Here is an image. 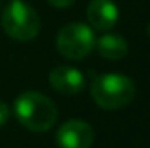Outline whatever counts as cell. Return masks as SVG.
<instances>
[{
  "instance_id": "cell-1",
  "label": "cell",
  "mask_w": 150,
  "mask_h": 148,
  "mask_svg": "<svg viewBox=\"0 0 150 148\" xmlns=\"http://www.w3.org/2000/svg\"><path fill=\"white\" fill-rule=\"evenodd\" d=\"M14 115L25 129L45 132L54 127L58 120V108L45 94L38 91H25L14 101Z\"/></svg>"
},
{
  "instance_id": "cell-2",
  "label": "cell",
  "mask_w": 150,
  "mask_h": 148,
  "mask_svg": "<svg viewBox=\"0 0 150 148\" xmlns=\"http://www.w3.org/2000/svg\"><path fill=\"white\" fill-rule=\"evenodd\" d=\"M136 94L134 82L122 73H103L94 77L91 96L103 110H119L127 106Z\"/></svg>"
},
{
  "instance_id": "cell-3",
  "label": "cell",
  "mask_w": 150,
  "mask_h": 148,
  "mask_svg": "<svg viewBox=\"0 0 150 148\" xmlns=\"http://www.w3.org/2000/svg\"><path fill=\"white\" fill-rule=\"evenodd\" d=\"M2 28L14 40L28 42L40 32V18L37 11L23 0H11L2 11Z\"/></svg>"
},
{
  "instance_id": "cell-4",
  "label": "cell",
  "mask_w": 150,
  "mask_h": 148,
  "mask_svg": "<svg viewBox=\"0 0 150 148\" xmlns=\"http://www.w3.org/2000/svg\"><path fill=\"white\" fill-rule=\"evenodd\" d=\"M96 44L94 30L86 23H68L56 35L58 52L72 61L84 59Z\"/></svg>"
},
{
  "instance_id": "cell-5",
  "label": "cell",
  "mask_w": 150,
  "mask_h": 148,
  "mask_svg": "<svg viewBox=\"0 0 150 148\" xmlns=\"http://www.w3.org/2000/svg\"><path fill=\"white\" fill-rule=\"evenodd\" d=\"M94 131L91 124L80 118L63 122L56 131V143L59 148H91Z\"/></svg>"
},
{
  "instance_id": "cell-6",
  "label": "cell",
  "mask_w": 150,
  "mask_h": 148,
  "mask_svg": "<svg viewBox=\"0 0 150 148\" xmlns=\"http://www.w3.org/2000/svg\"><path fill=\"white\" fill-rule=\"evenodd\" d=\"M49 84L51 87L65 96H74L84 91L86 87V77L80 70L74 66H56L49 73Z\"/></svg>"
},
{
  "instance_id": "cell-7",
  "label": "cell",
  "mask_w": 150,
  "mask_h": 148,
  "mask_svg": "<svg viewBox=\"0 0 150 148\" xmlns=\"http://www.w3.org/2000/svg\"><path fill=\"white\" fill-rule=\"evenodd\" d=\"M89 26L94 30H112L119 21V7L113 0H91L86 9Z\"/></svg>"
},
{
  "instance_id": "cell-8",
  "label": "cell",
  "mask_w": 150,
  "mask_h": 148,
  "mask_svg": "<svg viewBox=\"0 0 150 148\" xmlns=\"http://www.w3.org/2000/svg\"><path fill=\"white\" fill-rule=\"evenodd\" d=\"M94 47L98 49V54L108 61H119L127 56V42L126 38L117 33H103L100 38H96Z\"/></svg>"
},
{
  "instance_id": "cell-9",
  "label": "cell",
  "mask_w": 150,
  "mask_h": 148,
  "mask_svg": "<svg viewBox=\"0 0 150 148\" xmlns=\"http://www.w3.org/2000/svg\"><path fill=\"white\" fill-rule=\"evenodd\" d=\"M9 115H11V113H9V106L0 99V127L9 120Z\"/></svg>"
},
{
  "instance_id": "cell-10",
  "label": "cell",
  "mask_w": 150,
  "mask_h": 148,
  "mask_svg": "<svg viewBox=\"0 0 150 148\" xmlns=\"http://www.w3.org/2000/svg\"><path fill=\"white\" fill-rule=\"evenodd\" d=\"M52 7H56V9H67V7H70L72 4H74L75 0H47Z\"/></svg>"
}]
</instances>
